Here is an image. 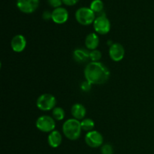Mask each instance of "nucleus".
Masks as SVG:
<instances>
[{
  "instance_id": "f257e3e1",
  "label": "nucleus",
  "mask_w": 154,
  "mask_h": 154,
  "mask_svg": "<svg viewBox=\"0 0 154 154\" xmlns=\"http://www.w3.org/2000/svg\"><path fill=\"white\" fill-rule=\"evenodd\" d=\"M84 76L92 85H101L109 79L110 71L106 66L100 62H91L85 67Z\"/></svg>"
},
{
  "instance_id": "f03ea898",
  "label": "nucleus",
  "mask_w": 154,
  "mask_h": 154,
  "mask_svg": "<svg viewBox=\"0 0 154 154\" xmlns=\"http://www.w3.org/2000/svg\"><path fill=\"white\" fill-rule=\"evenodd\" d=\"M81 121L75 118H71L65 121L63 126V132L65 136L71 141L78 139L81 135Z\"/></svg>"
},
{
  "instance_id": "7ed1b4c3",
  "label": "nucleus",
  "mask_w": 154,
  "mask_h": 154,
  "mask_svg": "<svg viewBox=\"0 0 154 154\" xmlns=\"http://www.w3.org/2000/svg\"><path fill=\"white\" fill-rule=\"evenodd\" d=\"M76 20L83 26H89L93 23L96 20V14L90 8L82 7L78 8L75 12Z\"/></svg>"
},
{
  "instance_id": "20e7f679",
  "label": "nucleus",
  "mask_w": 154,
  "mask_h": 154,
  "mask_svg": "<svg viewBox=\"0 0 154 154\" xmlns=\"http://www.w3.org/2000/svg\"><path fill=\"white\" fill-rule=\"evenodd\" d=\"M56 104H57L56 98L50 93H45V94L41 95L38 98L37 102H36L38 108L43 111L53 110L55 108Z\"/></svg>"
},
{
  "instance_id": "39448f33",
  "label": "nucleus",
  "mask_w": 154,
  "mask_h": 154,
  "mask_svg": "<svg viewBox=\"0 0 154 154\" xmlns=\"http://www.w3.org/2000/svg\"><path fill=\"white\" fill-rule=\"evenodd\" d=\"M36 127L38 130L43 132H53L56 127L55 120L48 115H42L36 120Z\"/></svg>"
},
{
  "instance_id": "423d86ee",
  "label": "nucleus",
  "mask_w": 154,
  "mask_h": 154,
  "mask_svg": "<svg viewBox=\"0 0 154 154\" xmlns=\"http://www.w3.org/2000/svg\"><path fill=\"white\" fill-rule=\"evenodd\" d=\"M93 28L98 34L106 35L111 29V23L106 16H97L93 22Z\"/></svg>"
},
{
  "instance_id": "0eeeda50",
  "label": "nucleus",
  "mask_w": 154,
  "mask_h": 154,
  "mask_svg": "<svg viewBox=\"0 0 154 154\" xmlns=\"http://www.w3.org/2000/svg\"><path fill=\"white\" fill-rule=\"evenodd\" d=\"M103 136L99 132L96 130H92L87 132L85 135V142L89 147L92 148L99 147L103 144Z\"/></svg>"
},
{
  "instance_id": "6e6552de",
  "label": "nucleus",
  "mask_w": 154,
  "mask_h": 154,
  "mask_svg": "<svg viewBox=\"0 0 154 154\" xmlns=\"http://www.w3.org/2000/svg\"><path fill=\"white\" fill-rule=\"evenodd\" d=\"M39 0H17V7L25 14L33 13L39 6Z\"/></svg>"
},
{
  "instance_id": "1a4fd4ad",
  "label": "nucleus",
  "mask_w": 154,
  "mask_h": 154,
  "mask_svg": "<svg viewBox=\"0 0 154 154\" xmlns=\"http://www.w3.org/2000/svg\"><path fill=\"white\" fill-rule=\"evenodd\" d=\"M109 56L114 62H120L125 56V49L122 45L119 43H114L109 48Z\"/></svg>"
},
{
  "instance_id": "9d476101",
  "label": "nucleus",
  "mask_w": 154,
  "mask_h": 154,
  "mask_svg": "<svg viewBox=\"0 0 154 154\" xmlns=\"http://www.w3.org/2000/svg\"><path fill=\"white\" fill-rule=\"evenodd\" d=\"M69 19V12L65 8H54L52 11V20L57 24L65 23Z\"/></svg>"
},
{
  "instance_id": "9b49d317",
  "label": "nucleus",
  "mask_w": 154,
  "mask_h": 154,
  "mask_svg": "<svg viewBox=\"0 0 154 154\" xmlns=\"http://www.w3.org/2000/svg\"><path fill=\"white\" fill-rule=\"evenodd\" d=\"M11 47L14 52H22L26 47V38L23 35H17L14 36L11 42Z\"/></svg>"
},
{
  "instance_id": "f8f14e48",
  "label": "nucleus",
  "mask_w": 154,
  "mask_h": 154,
  "mask_svg": "<svg viewBox=\"0 0 154 154\" xmlns=\"http://www.w3.org/2000/svg\"><path fill=\"white\" fill-rule=\"evenodd\" d=\"M73 58L77 63H86L90 59V52L84 48H77L73 52Z\"/></svg>"
},
{
  "instance_id": "ddd939ff",
  "label": "nucleus",
  "mask_w": 154,
  "mask_h": 154,
  "mask_svg": "<svg viewBox=\"0 0 154 154\" xmlns=\"http://www.w3.org/2000/svg\"><path fill=\"white\" fill-rule=\"evenodd\" d=\"M62 140H63L62 135L58 130H54L53 132H50L48 135V144L53 148L58 147L61 144Z\"/></svg>"
},
{
  "instance_id": "4468645a",
  "label": "nucleus",
  "mask_w": 154,
  "mask_h": 154,
  "mask_svg": "<svg viewBox=\"0 0 154 154\" xmlns=\"http://www.w3.org/2000/svg\"><path fill=\"white\" fill-rule=\"evenodd\" d=\"M99 45V38L97 34L94 32L90 33L87 35L85 38V46L86 48L90 51L96 50Z\"/></svg>"
},
{
  "instance_id": "2eb2a0df",
  "label": "nucleus",
  "mask_w": 154,
  "mask_h": 154,
  "mask_svg": "<svg viewBox=\"0 0 154 154\" xmlns=\"http://www.w3.org/2000/svg\"><path fill=\"white\" fill-rule=\"evenodd\" d=\"M71 112H72V115L73 116L74 118L78 120H82L85 117L87 111L84 105L80 103H76L72 105Z\"/></svg>"
},
{
  "instance_id": "dca6fc26",
  "label": "nucleus",
  "mask_w": 154,
  "mask_h": 154,
  "mask_svg": "<svg viewBox=\"0 0 154 154\" xmlns=\"http://www.w3.org/2000/svg\"><path fill=\"white\" fill-rule=\"evenodd\" d=\"M90 8L95 14H99L103 11L104 3L102 0H93L90 3Z\"/></svg>"
},
{
  "instance_id": "f3484780",
  "label": "nucleus",
  "mask_w": 154,
  "mask_h": 154,
  "mask_svg": "<svg viewBox=\"0 0 154 154\" xmlns=\"http://www.w3.org/2000/svg\"><path fill=\"white\" fill-rule=\"evenodd\" d=\"M81 125L82 130L88 132L93 130L95 126V123L92 119L84 118L81 121Z\"/></svg>"
},
{
  "instance_id": "a211bd4d",
  "label": "nucleus",
  "mask_w": 154,
  "mask_h": 154,
  "mask_svg": "<svg viewBox=\"0 0 154 154\" xmlns=\"http://www.w3.org/2000/svg\"><path fill=\"white\" fill-rule=\"evenodd\" d=\"M65 111L63 108H60V107H55L54 109L52 110V116L53 118L56 120H63L65 118Z\"/></svg>"
},
{
  "instance_id": "6ab92c4d",
  "label": "nucleus",
  "mask_w": 154,
  "mask_h": 154,
  "mask_svg": "<svg viewBox=\"0 0 154 154\" xmlns=\"http://www.w3.org/2000/svg\"><path fill=\"white\" fill-rule=\"evenodd\" d=\"M102 58V53L99 50H93L90 52V59L92 62H99Z\"/></svg>"
},
{
  "instance_id": "aec40b11",
  "label": "nucleus",
  "mask_w": 154,
  "mask_h": 154,
  "mask_svg": "<svg viewBox=\"0 0 154 154\" xmlns=\"http://www.w3.org/2000/svg\"><path fill=\"white\" fill-rule=\"evenodd\" d=\"M101 153L102 154H113L114 149L113 147L109 144H105L101 147Z\"/></svg>"
},
{
  "instance_id": "412c9836",
  "label": "nucleus",
  "mask_w": 154,
  "mask_h": 154,
  "mask_svg": "<svg viewBox=\"0 0 154 154\" xmlns=\"http://www.w3.org/2000/svg\"><path fill=\"white\" fill-rule=\"evenodd\" d=\"M92 84H90L89 81H87V80H85L84 81H83L81 84V89L84 92H89L91 90Z\"/></svg>"
},
{
  "instance_id": "4be33fe9",
  "label": "nucleus",
  "mask_w": 154,
  "mask_h": 154,
  "mask_svg": "<svg viewBox=\"0 0 154 154\" xmlns=\"http://www.w3.org/2000/svg\"><path fill=\"white\" fill-rule=\"evenodd\" d=\"M48 2L51 7L54 8L61 7V5L63 4V0H48Z\"/></svg>"
},
{
  "instance_id": "5701e85b",
  "label": "nucleus",
  "mask_w": 154,
  "mask_h": 154,
  "mask_svg": "<svg viewBox=\"0 0 154 154\" xmlns=\"http://www.w3.org/2000/svg\"><path fill=\"white\" fill-rule=\"evenodd\" d=\"M42 17L45 20H52V12H50L49 11H45L42 14Z\"/></svg>"
},
{
  "instance_id": "b1692460",
  "label": "nucleus",
  "mask_w": 154,
  "mask_h": 154,
  "mask_svg": "<svg viewBox=\"0 0 154 154\" xmlns=\"http://www.w3.org/2000/svg\"><path fill=\"white\" fill-rule=\"evenodd\" d=\"M78 1L79 0H63V3H64L65 5L68 6H72L76 5Z\"/></svg>"
}]
</instances>
